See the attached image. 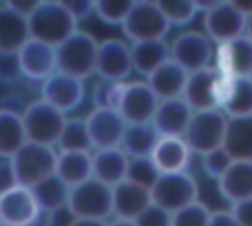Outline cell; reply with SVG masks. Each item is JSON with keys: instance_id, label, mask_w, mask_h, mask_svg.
Masks as SVG:
<instances>
[{"instance_id": "cell-1", "label": "cell", "mask_w": 252, "mask_h": 226, "mask_svg": "<svg viewBox=\"0 0 252 226\" xmlns=\"http://www.w3.org/2000/svg\"><path fill=\"white\" fill-rule=\"evenodd\" d=\"M30 37L57 47L79 29L77 18L63 0H37L28 16Z\"/></svg>"}, {"instance_id": "cell-2", "label": "cell", "mask_w": 252, "mask_h": 226, "mask_svg": "<svg viewBox=\"0 0 252 226\" xmlns=\"http://www.w3.org/2000/svg\"><path fill=\"white\" fill-rule=\"evenodd\" d=\"M98 41L93 33L77 29L71 37L55 47L57 73L69 75L73 79L85 81L94 75L96 69Z\"/></svg>"}, {"instance_id": "cell-3", "label": "cell", "mask_w": 252, "mask_h": 226, "mask_svg": "<svg viewBox=\"0 0 252 226\" xmlns=\"http://www.w3.org/2000/svg\"><path fill=\"white\" fill-rule=\"evenodd\" d=\"M16 181L20 187L32 189L47 177L55 175L57 165V149L51 145H41L33 141H26L12 157H10Z\"/></svg>"}, {"instance_id": "cell-4", "label": "cell", "mask_w": 252, "mask_h": 226, "mask_svg": "<svg viewBox=\"0 0 252 226\" xmlns=\"http://www.w3.org/2000/svg\"><path fill=\"white\" fill-rule=\"evenodd\" d=\"M65 120L67 116L59 112L57 108H53L43 98L32 100L22 112L26 140L33 143H41V145H51V147L57 145Z\"/></svg>"}, {"instance_id": "cell-5", "label": "cell", "mask_w": 252, "mask_h": 226, "mask_svg": "<svg viewBox=\"0 0 252 226\" xmlns=\"http://www.w3.org/2000/svg\"><path fill=\"white\" fill-rule=\"evenodd\" d=\"M152 202L169 214L177 212L179 208L199 200V185L195 177L187 171L179 173H159L156 183L150 189Z\"/></svg>"}, {"instance_id": "cell-6", "label": "cell", "mask_w": 252, "mask_h": 226, "mask_svg": "<svg viewBox=\"0 0 252 226\" xmlns=\"http://www.w3.org/2000/svg\"><path fill=\"white\" fill-rule=\"evenodd\" d=\"M120 28L124 37H128L132 43L165 39L169 31V24L163 18L158 2H150V0H134Z\"/></svg>"}, {"instance_id": "cell-7", "label": "cell", "mask_w": 252, "mask_h": 226, "mask_svg": "<svg viewBox=\"0 0 252 226\" xmlns=\"http://www.w3.org/2000/svg\"><path fill=\"white\" fill-rule=\"evenodd\" d=\"M226 116L220 110H203L193 112L189 126L183 134V140L191 153L205 155L217 147H222L224 130H226Z\"/></svg>"}, {"instance_id": "cell-8", "label": "cell", "mask_w": 252, "mask_h": 226, "mask_svg": "<svg viewBox=\"0 0 252 226\" xmlns=\"http://www.w3.org/2000/svg\"><path fill=\"white\" fill-rule=\"evenodd\" d=\"M67 206L77 218L108 220L112 216V189L96 179H89L69 191Z\"/></svg>"}, {"instance_id": "cell-9", "label": "cell", "mask_w": 252, "mask_h": 226, "mask_svg": "<svg viewBox=\"0 0 252 226\" xmlns=\"http://www.w3.org/2000/svg\"><path fill=\"white\" fill-rule=\"evenodd\" d=\"M246 16L232 0L215 2L203 14V33L213 45H220L244 35Z\"/></svg>"}, {"instance_id": "cell-10", "label": "cell", "mask_w": 252, "mask_h": 226, "mask_svg": "<svg viewBox=\"0 0 252 226\" xmlns=\"http://www.w3.org/2000/svg\"><path fill=\"white\" fill-rule=\"evenodd\" d=\"M215 45L203 31H181L169 43V59L177 63L183 71L195 73L213 67Z\"/></svg>"}, {"instance_id": "cell-11", "label": "cell", "mask_w": 252, "mask_h": 226, "mask_svg": "<svg viewBox=\"0 0 252 226\" xmlns=\"http://www.w3.org/2000/svg\"><path fill=\"white\" fill-rule=\"evenodd\" d=\"M94 75H98L100 81L128 83V79L132 75L130 45L118 37H108V39L98 41Z\"/></svg>"}, {"instance_id": "cell-12", "label": "cell", "mask_w": 252, "mask_h": 226, "mask_svg": "<svg viewBox=\"0 0 252 226\" xmlns=\"http://www.w3.org/2000/svg\"><path fill=\"white\" fill-rule=\"evenodd\" d=\"M158 102L159 98L152 92L146 81H128L124 83L118 114L124 118L126 124H150Z\"/></svg>"}, {"instance_id": "cell-13", "label": "cell", "mask_w": 252, "mask_h": 226, "mask_svg": "<svg viewBox=\"0 0 252 226\" xmlns=\"http://www.w3.org/2000/svg\"><path fill=\"white\" fill-rule=\"evenodd\" d=\"M91 149H108L120 147L126 122L124 118L112 108H93L85 118Z\"/></svg>"}, {"instance_id": "cell-14", "label": "cell", "mask_w": 252, "mask_h": 226, "mask_svg": "<svg viewBox=\"0 0 252 226\" xmlns=\"http://www.w3.org/2000/svg\"><path fill=\"white\" fill-rule=\"evenodd\" d=\"M213 69L224 77H250L252 75V41L240 35L232 41L215 45Z\"/></svg>"}, {"instance_id": "cell-15", "label": "cell", "mask_w": 252, "mask_h": 226, "mask_svg": "<svg viewBox=\"0 0 252 226\" xmlns=\"http://www.w3.org/2000/svg\"><path fill=\"white\" fill-rule=\"evenodd\" d=\"M39 214L32 189L18 185L0 195V222L4 226H33Z\"/></svg>"}, {"instance_id": "cell-16", "label": "cell", "mask_w": 252, "mask_h": 226, "mask_svg": "<svg viewBox=\"0 0 252 226\" xmlns=\"http://www.w3.org/2000/svg\"><path fill=\"white\" fill-rule=\"evenodd\" d=\"M41 98L67 116V112H73L83 104L85 81L55 71L51 77H47L41 83Z\"/></svg>"}, {"instance_id": "cell-17", "label": "cell", "mask_w": 252, "mask_h": 226, "mask_svg": "<svg viewBox=\"0 0 252 226\" xmlns=\"http://www.w3.org/2000/svg\"><path fill=\"white\" fill-rule=\"evenodd\" d=\"M219 81L220 75L213 67L189 73L181 98L193 112L219 110Z\"/></svg>"}, {"instance_id": "cell-18", "label": "cell", "mask_w": 252, "mask_h": 226, "mask_svg": "<svg viewBox=\"0 0 252 226\" xmlns=\"http://www.w3.org/2000/svg\"><path fill=\"white\" fill-rule=\"evenodd\" d=\"M18 57V67L22 77L30 79V81H45L47 77H51L57 71V63H55V47L41 43L37 39H28L24 43V47L16 53Z\"/></svg>"}, {"instance_id": "cell-19", "label": "cell", "mask_w": 252, "mask_h": 226, "mask_svg": "<svg viewBox=\"0 0 252 226\" xmlns=\"http://www.w3.org/2000/svg\"><path fill=\"white\" fill-rule=\"evenodd\" d=\"M219 110L226 118L252 116V81L248 77H224V75H220Z\"/></svg>"}, {"instance_id": "cell-20", "label": "cell", "mask_w": 252, "mask_h": 226, "mask_svg": "<svg viewBox=\"0 0 252 226\" xmlns=\"http://www.w3.org/2000/svg\"><path fill=\"white\" fill-rule=\"evenodd\" d=\"M191 116H193V110L187 106V102L181 96L167 98L158 102V108L150 124L154 126L159 138H183Z\"/></svg>"}, {"instance_id": "cell-21", "label": "cell", "mask_w": 252, "mask_h": 226, "mask_svg": "<svg viewBox=\"0 0 252 226\" xmlns=\"http://www.w3.org/2000/svg\"><path fill=\"white\" fill-rule=\"evenodd\" d=\"M152 204L150 189L128 179L112 187V216L120 220H136V216Z\"/></svg>"}, {"instance_id": "cell-22", "label": "cell", "mask_w": 252, "mask_h": 226, "mask_svg": "<svg viewBox=\"0 0 252 226\" xmlns=\"http://www.w3.org/2000/svg\"><path fill=\"white\" fill-rule=\"evenodd\" d=\"M219 193L230 204L252 197V161H232L217 179Z\"/></svg>"}, {"instance_id": "cell-23", "label": "cell", "mask_w": 252, "mask_h": 226, "mask_svg": "<svg viewBox=\"0 0 252 226\" xmlns=\"http://www.w3.org/2000/svg\"><path fill=\"white\" fill-rule=\"evenodd\" d=\"M191 155L183 138H159L150 159L159 173H179L187 171Z\"/></svg>"}, {"instance_id": "cell-24", "label": "cell", "mask_w": 252, "mask_h": 226, "mask_svg": "<svg viewBox=\"0 0 252 226\" xmlns=\"http://www.w3.org/2000/svg\"><path fill=\"white\" fill-rule=\"evenodd\" d=\"M130 157L120 147L93 151V179L108 185L110 189L126 179Z\"/></svg>"}, {"instance_id": "cell-25", "label": "cell", "mask_w": 252, "mask_h": 226, "mask_svg": "<svg viewBox=\"0 0 252 226\" xmlns=\"http://www.w3.org/2000/svg\"><path fill=\"white\" fill-rule=\"evenodd\" d=\"M187 75H189L187 71H183L177 63L167 59L152 75L146 77V85L152 88V92L159 100L179 98L183 94V88H185V83H187Z\"/></svg>"}, {"instance_id": "cell-26", "label": "cell", "mask_w": 252, "mask_h": 226, "mask_svg": "<svg viewBox=\"0 0 252 226\" xmlns=\"http://www.w3.org/2000/svg\"><path fill=\"white\" fill-rule=\"evenodd\" d=\"M222 149L232 161H252V116L226 120Z\"/></svg>"}, {"instance_id": "cell-27", "label": "cell", "mask_w": 252, "mask_h": 226, "mask_svg": "<svg viewBox=\"0 0 252 226\" xmlns=\"http://www.w3.org/2000/svg\"><path fill=\"white\" fill-rule=\"evenodd\" d=\"M55 177L69 189L93 179V151H57Z\"/></svg>"}, {"instance_id": "cell-28", "label": "cell", "mask_w": 252, "mask_h": 226, "mask_svg": "<svg viewBox=\"0 0 252 226\" xmlns=\"http://www.w3.org/2000/svg\"><path fill=\"white\" fill-rule=\"evenodd\" d=\"M28 39H30L28 18L18 14L6 4L0 6V53L16 55Z\"/></svg>"}, {"instance_id": "cell-29", "label": "cell", "mask_w": 252, "mask_h": 226, "mask_svg": "<svg viewBox=\"0 0 252 226\" xmlns=\"http://www.w3.org/2000/svg\"><path fill=\"white\" fill-rule=\"evenodd\" d=\"M130 53H132V71H136L142 77H148L169 59V43L165 39L140 41L130 45Z\"/></svg>"}, {"instance_id": "cell-30", "label": "cell", "mask_w": 252, "mask_h": 226, "mask_svg": "<svg viewBox=\"0 0 252 226\" xmlns=\"http://www.w3.org/2000/svg\"><path fill=\"white\" fill-rule=\"evenodd\" d=\"M158 140H159V136L152 124H126V130H124V136L120 141V149L130 159L150 157Z\"/></svg>"}, {"instance_id": "cell-31", "label": "cell", "mask_w": 252, "mask_h": 226, "mask_svg": "<svg viewBox=\"0 0 252 226\" xmlns=\"http://www.w3.org/2000/svg\"><path fill=\"white\" fill-rule=\"evenodd\" d=\"M26 141L22 114L12 108H0V159H10Z\"/></svg>"}, {"instance_id": "cell-32", "label": "cell", "mask_w": 252, "mask_h": 226, "mask_svg": "<svg viewBox=\"0 0 252 226\" xmlns=\"http://www.w3.org/2000/svg\"><path fill=\"white\" fill-rule=\"evenodd\" d=\"M69 187L55 175L47 177L45 181L37 183L35 187H32V193H33V198L39 206L41 212H53L61 206H67V200H69Z\"/></svg>"}, {"instance_id": "cell-33", "label": "cell", "mask_w": 252, "mask_h": 226, "mask_svg": "<svg viewBox=\"0 0 252 226\" xmlns=\"http://www.w3.org/2000/svg\"><path fill=\"white\" fill-rule=\"evenodd\" d=\"M57 151H91L85 118H67L57 140Z\"/></svg>"}, {"instance_id": "cell-34", "label": "cell", "mask_w": 252, "mask_h": 226, "mask_svg": "<svg viewBox=\"0 0 252 226\" xmlns=\"http://www.w3.org/2000/svg\"><path fill=\"white\" fill-rule=\"evenodd\" d=\"M158 6L161 10L163 18L167 20L169 28L185 26V24L193 22L195 16L199 14L195 0H158Z\"/></svg>"}, {"instance_id": "cell-35", "label": "cell", "mask_w": 252, "mask_h": 226, "mask_svg": "<svg viewBox=\"0 0 252 226\" xmlns=\"http://www.w3.org/2000/svg\"><path fill=\"white\" fill-rule=\"evenodd\" d=\"M132 4L134 0H94L93 14L108 26H122Z\"/></svg>"}, {"instance_id": "cell-36", "label": "cell", "mask_w": 252, "mask_h": 226, "mask_svg": "<svg viewBox=\"0 0 252 226\" xmlns=\"http://www.w3.org/2000/svg\"><path fill=\"white\" fill-rule=\"evenodd\" d=\"M211 210L201 200H195L171 214V226H207Z\"/></svg>"}, {"instance_id": "cell-37", "label": "cell", "mask_w": 252, "mask_h": 226, "mask_svg": "<svg viewBox=\"0 0 252 226\" xmlns=\"http://www.w3.org/2000/svg\"><path fill=\"white\" fill-rule=\"evenodd\" d=\"M124 83H110V81H98L93 88V104L94 108H112L118 112V104L122 98Z\"/></svg>"}, {"instance_id": "cell-38", "label": "cell", "mask_w": 252, "mask_h": 226, "mask_svg": "<svg viewBox=\"0 0 252 226\" xmlns=\"http://www.w3.org/2000/svg\"><path fill=\"white\" fill-rule=\"evenodd\" d=\"M159 177V171L156 169V165L152 163L150 157H136V159H130L128 163V173H126V179L136 183V185H142L146 189H152V185L156 183V179Z\"/></svg>"}, {"instance_id": "cell-39", "label": "cell", "mask_w": 252, "mask_h": 226, "mask_svg": "<svg viewBox=\"0 0 252 226\" xmlns=\"http://www.w3.org/2000/svg\"><path fill=\"white\" fill-rule=\"evenodd\" d=\"M230 163H232V159H230V155L222 147H217V149L201 155V167H203V171L207 173V177H211L215 181L228 169Z\"/></svg>"}, {"instance_id": "cell-40", "label": "cell", "mask_w": 252, "mask_h": 226, "mask_svg": "<svg viewBox=\"0 0 252 226\" xmlns=\"http://www.w3.org/2000/svg\"><path fill=\"white\" fill-rule=\"evenodd\" d=\"M134 224L136 226H171V214L152 202L148 208H144L136 216Z\"/></svg>"}, {"instance_id": "cell-41", "label": "cell", "mask_w": 252, "mask_h": 226, "mask_svg": "<svg viewBox=\"0 0 252 226\" xmlns=\"http://www.w3.org/2000/svg\"><path fill=\"white\" fill-rule=\"evenodd\" d=\"M22 77L18 67V57L10 53H0V81L2 83H16Z\"/></svg>"}, {"instance_id": "cell-42", "label": "cell", "mask_w": 252, "mask_h": 226, "mask_svg": "<svg viewBox=\"0 0 252 226\" xmlns=\"http://www.w3.org/2000/svg\"><path fill=\"white\" fill-rule=\"evenodd\" d=\"M75 220H77V216L71 212V208L69 206H61V208H57L53 212H47L43 226H73Z\"/></svg>"}, {"instance_id": "cell-43", "label": "cell", "mask_w": 252, "mask_h": 226, "mask_svg": "<svg viewBox=\"0 0 252 226\" xmlns=\"http://www.w3.org/2000/svg\"><path fill=\"white\" fill-rule=\"evenodd\" d=\"M14 187H18V181H16L12 163L10 159H0V195Z\"/></svg>"}, {"instance_id": "cell-44", "label": "cell", "mask_w": 252, "mask_h": 226, "mask_svg": "<svg viewBox=\"0 0 252 226\" xmlns=\"http://www.w3.org/2000/svg\"><path fill=\"white\" fill-rule=\"evenodd\" d=\"M230 210L236 216V220L240 222V226H252V197L232 204Z\"/></svg>"}, {"instance_id": "cell-45", "label": "cell", "mask_w": 252, "mask_h": 226, "mask_svg": "<svg viewBox=\"0 0 252 226\" xmlns=\"http://www.w3.org/2000/svg\"><path fill=\"white\" fill-rule=\"evenodd\" d=\"M207 226H240V222L236 220L232 210H215L211 212Z\"/></svg>"}, {"instance_id": "cell-46", "label": "cell", "mask_w": 252, "mask_h": 226, "mask_svg": "<svg viewBox=\"0 0 252 226\" xmlns=\"http://www.w3.org/2000/svg\"><path fill=\"white\" fill-rule=\"evenodd\" d=\"M63 2H65L67 8L71 10V14L77 18V22L83 20V18H87L89 14H93V6H94V2H91V0H71V2L63 0Z\"/></svg>"}, {"instance_id": "cell-47", "label": "cell", "mask_w": 252, "mask_h": 226, "mask_svg": "<svg viewBox=\"0 0 252 226\" xmlns=\"http://www.w3.org/2000/svg\"><path fill=\"white\" fill-rule=\"evenodd\" d=\"M73 226H108L106 220H91V218H77Z\"/></svg>"}, {"instance_id": "cell-48", "label": "cell", "mask_w": 252, "mask_h": 226, "mask_svg": "<svg viewBox=\"0 0 252 226\" xmlns=\"http://www.w3.org/2000/svg\"><path fill=\"white\" fill-rule=\"evenodd\" d=\"M244 35L252 41V12L246 16V28H244Z\"/></svg>"}, {"instance_id": "cell-49", "label": "cell", "mask_w": 252, "mask_h": 226, "mask_svg": "<svg viewBox=\"0 0 252 226\" xmlns=\"http://www.w3.org/2000/svg\"><path fill=\"white\" fill-rule=\"evenodd\" d=\"M108 226H136L132 220H120V218H114Z\"/></svg>"}, {"instance_id": "cell-50", "label": "cell", "mask_w": 252, "mask_h": 226, "mask_svg": "<svg viewBox=\"0 0 252 226\" xmlns=\"http://www.w3.org/2000/svg\"><path fill=\"white\" fill-rule=\"evenodd\" d=\"M248 79H250V81H252V75H250V77H248Z\"/></svg>"}, {"instance_id": "cell-51", "label": "cell", "mask_w": 252, "mask_h": 226, "mask_svg": "<svg viewBox=\"0 0 252 226\" xmlns=\"http://www.w3.org/2000/svg\"><path fill=\"white\" fill-rule=\"evenodd\" d=\"M0 226H4V224H2V222H0Z\"/></svg>"}]
</instances>
